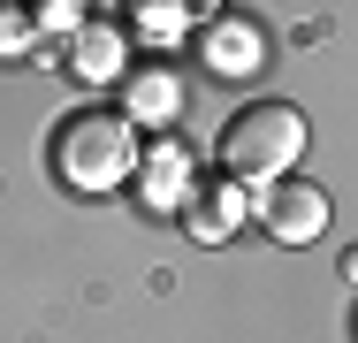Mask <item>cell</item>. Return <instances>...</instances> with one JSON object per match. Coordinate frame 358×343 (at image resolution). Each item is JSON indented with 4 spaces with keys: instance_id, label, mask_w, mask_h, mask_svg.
Listing matches in <instances>:
<instances>
[{
    "instance_id": "obj_7",
    "label": "cell",
    "mask_w": 358,
    "mask_h": 343,
    "mask_svg": "<svg viewBox=\"0 0 358 343\" xmlns=\"http://www.w3.org/2000/svg\"><path fill=\"white\" fill-rule=\"evenodd\" d=\"M69 76L76 84H122L130 76V38H122V23H84L69 38Z\"/></svg>"
},
{
    "instance_id": "obj_9",
    "label": "cell",
    "mask_w": 358,
    "mask_h": 343,
    "mask_svg": "<svg viewBox=\"0 0 358 343\" xmlns=\"http://www.w3.org/2000/svg\"><path fill=\"white\" fill-rule=\"evenodd\" d=\"M130 15H138L145 38H183V23H191V8H183V0H138Z\"/></svg>"
},
{
    "instance_id": "obj_4",
    "label": "cell",
    "mask_w": 358,
    "mask_h": 343,
    "mask_svg": "<svg viewBox=\"0 0 358 343\" xmlns=\"http://www.w3.org/2000/svg\"><path fill=\"white\" fill-rule=\"evenodd\" d=\"M138 199L152 214H183V206L199 199V153L183 145V137H152L138 160Z\"/></svg>"
},
{
    "instance_id": "obj_6",
    "label": "cell",
    "mask_w": 358,
    "mask_h": 343,
    "mask_svg": "<svg viewBox=\"0 0 358 343\" xmlns=\"http://www.w3.org/2000/svg\"><path fill=\"white\" fill-rule=\"evenodd\" d=\"M252 214H259V199H252L236 176H214V183H199V199L183 206V229H191L199 244H221V237H236Z\"/></svg>"
},
{
    "instance_id": "obj_2",
    "label": "cell",
    "mask_w": 358,
    "mask_h": 343,
    "mask_svg": "<svg viewBox=\"0 0 358 343\" xmlns=\"http://www.w3.org/2000/svg\"><path fill=\"white\" fill-rule=\"evenodd\" d=\"M305 145H313V130H305V115L289 99H252L221 130V168L236 183H282L289 168L305 160Z\"/></svg>"
},
{
    "instance_id": "obj_5",
    "label": "cell",
    "mask_w": 358,
    "mask_h": 343,
    "mask_svg": "<svg viewBox=\"0 0 358 343\" xmlns=\"http://www.w3.org/2000/svg\"><path fill=\"white\" fill-rule=\"evenodd\" d=\"M115 115H122L130 130H176V115H183V76L168 62L130 69V76L115 84Z\"/></svg>"
},
{
    "instance_id": "obj_3",
    "label": "cell",
    "mask_w": 358,
    "mask_h": 343,
    "mask_svg": "<svg viewBox=\"0 0 358 343\" xmlns=\"http://www.w3.org/2000/svg\"><path fill=\"white\" fill-rule=\"evenodd\" d=\"M259 229H267L275 244H320V237H328V191L305 183V176L267 183V191H259Z\"/></svg>"
},
{
    "instance_id": "obj_11",
    "label": "cell",
    "mask_w": 358,
    "mask_h": 343,
    "mask_svg": "<svg viewBox=\"0 0 358 343\" xmlns=\"http://www.w3.org/2000/svg\"><path fill=\"white\" fill-rule=\"evenodd\" d=\"M31 8H0V62H15V54H31Z\"/></svg>"
},
{
    "instance_id": "obj_8",
    "label": "cell",
    "mask_w": 358,
    "mask_h": 343,
    "mask_svg": "<svg viewBox=\"0 0 358 343\" xmlns=\"http://www.w3.org/2000/svg\"><path fill=\"white\" fill-rule=\"evenodd\" d=\"M206 69L229 76V84L259 76V69H267V31H259L252 15H221L214 31H206Z\"/></svg>"
},
{
    "instance_id": "obj_1",
    "label": "cell",
    "mask_w": 358,
    "mask_h": 343,
    "mask_svg": "<svg viewBox=\"0 0 358 343\" xmlns=\"http://www.w3.org/2000/svg\"><path fill=\"white\" fill-rule=\"evenodd\" d=\"M46 160H54V176H62L69 191H84V199H107V191L138 183L145 145H138V130H130L115 107H76L69 122L54 130Z\"/></svg>"
},
{
    "instance_id": "obj_10",
    "label": "cell",
    "mask_w": 358,
    "mask_h": 343,
    "mask_svg": "<svg viewBox=\"0 0 358 343\" xmlns=\"http://www.w3.org/2000/svg\"><path fill=\"white\" fill-rule=\"evenodd\" d=\"M31 23H38V31H54V38H76L92 15H84V0H38V8H31Z\"/></svg>"
},
{
    "instance_id": "obj_12",
    "label": "cell",
    "mask_w": 358,
    "mask_h": 343,
    "mask_svg": "<svg viewBox=\"0 0 358 343\" xmlns=\"http://www.w3.org/2000/svg\"><path fill=\"white\" fill-rule=\"evenodd\" d=\"M343 282H351V290H358V252H343Z\"/></svg>"
}]
</instances>
